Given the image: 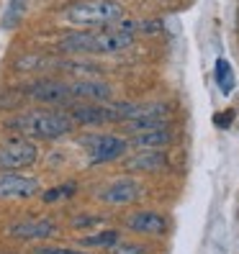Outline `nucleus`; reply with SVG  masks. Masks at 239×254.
Here are the masks:
<instances>
[{
    "label": "nucleus",
    "mask_w": 239,
    "mask_h": 254,
    "mask_svg": "<svg viewBox=\"0 0 239 254\" xmlns=\"http://www.w3.org/2000/svg\"><path fill=\"white\" fill-rule=\"evenodd\" d=\"M8 136H23L31 141H62L72 133H78V126L65 108H21L5 116L0 121Z\"/></svg>",
    "instance_id": "f257e3e1"
},
{
    "label": "nucleus",
    "mask_w": 239,
    "mask_h": 254,
    "mask_svg": "<svg viewBox=\"0 0 239 254\" xmlns=\"http://www.w3.org/2000/svg\"><path fill=\"white\" fill-rule=\"evenodd\" d=\"M134 44H137V36H131L116 26L93 28V31L72 28V31L59 34L54 39V49L67 57H116L129 52Z\"/></svg>",
    "instance_id": "f03ea898"
},
{
    "label": "nucleus",
    "mask_w": 239,
    "mask_h": 254,
    "mask_svg": "<svg viewBox=\"0 0 239 254\" xmlns=\"http://www.w3.org/2000/svg\"><path fill=\"white\" fill-rule=\"evenodd\" d=\"M121 18H126V8L121 0H75L62 10V21L80 31L108 28Z\"/></svg>",
    "instance_id": "7ed1b4c3"
},
{
    "label": "nucleus",
    "mask_w": 239,
    "mask_h": 254,
    "mask_svg": "<svg viewBox=\"0 0 239 254\" xmlns=\"http://www.w3.org/2000/svg\"><path fill=\"white\" fill-rule=\"evenodd\" d=\"M80 149L87 157V167H103L111 162H121L131 149L129 139L121 131H87L78 139Z\"/></svg>",
    "instance_id": "20e7f679"
},
{
    "label": "nucleus",
    "mask_w": 239,
    "mask_h": 254,
    "mask_svg": "<svg viewBox=\"0 0 239 254\" xmlns=\"http://www.w3.org/2000/svg\"><path fill=\"white\" fill-rule=\"evenodd\" d=\"M23 106H39V108H67L72 103V93H70V82L59 80V77H49V74H36L28 82L16 87Z\"/></svg>",
    "instance_id": "39448f33"
},
{
    "label": "nucleus",
    "mask_w": 239,
    "mask_h": 254,
    "mask_svg": "<svg viewBox=\"0 0 239 254\" xmlns=\"http://www.w3.org/2000/svg\"><path fill=\"white\" fill-rule=\"evenodd\" d=\"M142 195H144V183L137 180L134 175L111 177L108 183L98 185V190H95V200L103 203V205H108V208H126V205H134Z\"/></svg>",
    "instance_id": "423d86ee"
},
{
    "label": "nucleus",
    "mask_w": 239,
    "mask_h": 254,
    "mask_svg": "<svg viewBox=\"0 0 239 254\" xmlns=\"http://www.w3.org/2000/svg\"><path fill=\"white\" fill-rule=\"evenodd\" d=\"M41 157L36 141L23 136H8L0 141V172H23L31 170Z\"/></svg>",
    "instance_id": "0eeeda50"
},
{
    "label": "nucleus",
    "mask_w": 239,
    "mask_h": 254,
    "mask_svg": "<svg viewBox=\"0 0 239 254\" xmlns=\"http://www.w3.org/2000/svg\"><path fill=\"white\" fill-rule=\"evenodd\" d=\"M165 124H172V106L165 100H152V103H137L131 118L124 121L118 128H121L124 136H131V133L149 131V128L165 126Z\"/></svg>",
    "instance_id": "6e6552de"
},
{
    "label": "nucleus",
    "mask_w": 239,
    "mask_h": 254,
    "mask_svg": "<svg viewBox=\"0 0 239 254\" xmlns=\"http://www.w3.org/2000/svg\"><path fill=\"white\" fill-rule=\"evenodd\" d=\"M126 175H162L172 167L170 149H137L121 159Z\"/></svg>",
    "instance_id": "1a4fd4ad"
},
{
    "label": "nucleus",
    "mask_w": 239,
    "mask_h": 254,
    "mask_svg": "<svg viewBox=\"0 0 239 254\" xmlns=\"http://www.w3.org/2000/svg\"><path fill=\"white\" fill-rule=\"evenodd\" d=\"M5 234L10 239H18V242H49L59 234V223L54 218L47 216H28V218H18V221H10L5 226Z\"/></svg>",
    "instance_id": "9d476101"
},
{
    "label": "nucleus",
    "mask_w": 239,
    "mask_h": 254,
    "mask_svg": "<svg viewBox=\"0 0 239 254\" xmlns=\"http://www.w3.org/2000/svg\"><path fill=\"white\" fill-rule=\"evenodd\" d=\"M124 229L137 236L162 239L170 234V218L162 211H155V208H139V211H131L124 218Z\"/></svg>",
    "instance_id": "9b49d317"
},
{
    "label": "nucleus",
    "mask_w": 239,
    "mask_h": 254,
    "mask_svg": "<svg viewBox=\"0 0 239 254\" xmlns=\"http://www.w3.org/2000/svg\"><path fill=\"white\" fill-rule=\"evenodd\" d=\"M41 183L34 175L0 172V200H31L41 195Z\"/></svg>",
    "instance_id": "f8f14e48"
},
{
    "label": "nucleus",
    "mask_w": 239,
    "mask_h": 254,
    "mask_svg": "<svg viewBox=\"0 0 239 254\" xmlns=\"http://www.w3.org/2000/svg\"><path fill=\"white\" fill-rule=\"evenodd\" d=\"M72 103H111L113 87L100 77H80L70 82Z\"/></svg>",
    "instance_id": "ddd939ff"
},
{
    "label": "nucleus",
    "mask_w": 239,
    "mask_h": 254,
    "mask_svg": "<svg viewBox=\"0 0 239 254\" xmlns=\"http://www.w3.org/2000/svg\"><path fill=\"white\" fill-rule=\"evenodd\" d=\"M126 139H129L131 152H137V149H170L177 144V128L175 124H165V126L149 128V131L131 133Z\"/></svg>",
    "instance_id": "4468645a"
},
{
    "label": "nucleus",
    "mask_w": 239,
    "mask_h": 254,
    "mask_svg": "<svg viewBox=\"0 0 239 254\" xmlns=\"http://www.w3.org/2000/svg\"><path fill=\"white\" fill-rule=\"evenodd\" d=\"M121 239V231L113 229V226H106V229H98L93 234H82L78 247L82 249H100V252H111V247Z\"/></svg>",
    "instance_id": "2eb2a0df"
},
{
    "label": "nucleus",
    "mask_w": 239,
    "mask_h": 254,
    "mask_svg": "<svg viewBox=\"0 0 239 254\" xmlns=\"http://www.w3.org/2000/svg\"><path fill=\"white\" fill-rule=\"evenodd\" d=\"M78 190H80V185L75 183V180H70V183H59V185H54L49 190H41L39 198H41V203L52 205V203H62V200L75 198V195H78Z\"/></svg>",
    "instance_id": "dca6fc26"
},
{
    "label": "nucleus",
    "mask_w": 239,
    "mask_h": 254,
    "mask_svg": "<svg viewBox=\"0 0 239 254\" xmlns=\"http://www.w3.org/2000/svg\"><path fill=\"white\" fill-rule=\"evenodd\" d=\"M106 223H108V216H103V213H87L82 211L80 216H75L70 221V226L72 231H85V234H93L98 229H106Z\"/></svg>",
    "instance_id": "f3484780"
},
{
    "label": "nucleus",
    "mask_w": 239,
    "mask_h": 254,
    "mask_svg": "<svg viewBox=\"0 0 239 254\" xmlns=\"http://www.w3.org/2000/svg\"><path fill=\"white\" fill-rule=\"evenodd\" d=\"M214 77H216V85L224 95H229L234 90V72H232V64L227 62L224 57L216 59V67H214Z\"/></svg>",
    "instance_id": "a211bd4d"
},
{
    "label": "nucleus",
    "mask_w": 239,
    "mask_h": 254,
    "mask_svg": "<svg viewBox=\"0 0 239 254\" xmlns=\"http://www.w3.org/2000/svg\"><path fill=\"white\" fill-rule=\"evenodd\" d=\"M28 8V0H8V8H5V16H3V26L5 28H13V26H18L21 18H23V13Z\"/></svg>",
    "instance_id": "6ab92c4d"
},
{
    "label": "nucleus",
    "mask_w": 239,
    "mask_h": 254,
    "mask_svg": "<svg viewBox=\"0 0 239 254\" xmlns=\"http://www.w3.org/2000/svg\"><path fill=\"white\" fill-rule=\"evenodd\" d=\"M44 67H52V62L41 54H26L16 62V69H21V72H41Z\"/></svg>",
    "instance_id": "aec40b11"
},
{
    "label": "nucleus",
    "mask_w": 239,
    "mask_h": 254,
    "mask_svg": "<svg viewBox=\"0 0 239 254\" xmlns=\"http://www.w3.org/2000/svg\"><path fill=\"white\" fill-rule=\"evenodd\" d=\"M31 254H87V252H82V247H62V244L41 242L31 249Z\"/></svg>",
    "instance_id": "412c9836"
},
{
    "label": "nucleus",
    "mask_w": 239,
    "mask_h": 254,
    "mask_svg": "<svg viewBox=\"0 0 239 254\" xmlns=\"http://www.w3.org/2000/svg\"><path fill=\"white\" fill-rule=\"evenodd\" d=\"M111 254H149V249L139 242H131V239H118L111 247Z\"/></svg>",
    "instance_id": "4be33fe9"
}]
</instances>
